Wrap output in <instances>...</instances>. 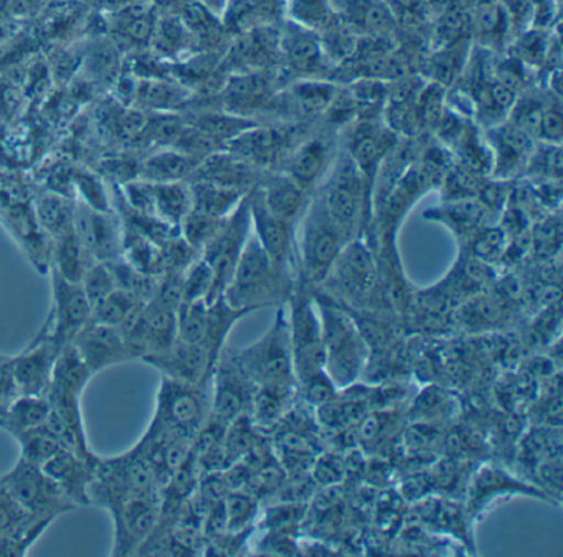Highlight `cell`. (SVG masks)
Wrapping results in <instances>:
<instances>
[{
    "label": "cell",
    "instance_id": "1f68e13d",
    "mask_svg": "<svg viewBox=\"0 0 563 557\" xmlns=\"http://www.w3.org/2000/svg\"><path fill=\"white\" fill-rule=\"evenodd\" d=\"M256 168L229 151L216 152L200 161L189 180L210 181L222 187L250 191L255 183ZM187 180V181H189Z\"/></svg>",
    "mask_w": 563,
    "mask_h": 557
},
{
    "label": "cell",
    "instance_id": "d590c367",
    "mask_svg": "<svg viewBox=\"0 0 563 557\" xmlns=\"http://www.w3.org/2000/svg\"><path fill=\"white\" fill-rule=\"evenodd\" d=\"M200 160L177 151L166 148L151 155L141 164V180L153 181V183H170V181H187L192 177Z\"/></svg>",
    "mask_w": 563,
    "mask_h": 557
},
{
    "label": "cell",
    "instance_id": "816d5d0a",
    "mask_svg": "<svg viewBox=\"0 0 563 557\" xmlns=\"http://www.w3.org/2000/svg\"><path fill=\"white\" fill-rule=\"evenodd\" d=\"M504 315V307L494 297H474L463 307V316L470 325H493Z\"/></svg>",
    "mask_w": 563,
    "mask_h": 557
},
{
    "label": "cell",
    "instance_id": "9f6ffc18",
    "mask_svg": "<svg viewBox=\"0 0 563 557\" xmlns=\"http://www.w3.org/2000/svg\"><path fill=\"white\" fill-rule=\"evenodd\" d=\"M18 386L12 375V358H0V412L4 411L15 398H18Z\"/></svg>",
    "mask_w": 563,
    "mask_h": 557
},
{
    "label": "cell",
    "instance_id": "f35d334b",
    "mask_svg": "<svg viewBox=\"0 0 563 557\" xmlns=\"http://www.w3.org/2000/svg\"><path fill=\"white\" fill-rule=\"evenodd\" d=\"M430 220L441 221L450 226L457 236H473L477 230L483 227L486 218V204L479 203L474 198H460L450 200L446 207L440 210H430L424 213Z\"/></svg>",
    "mask_w": 563,
    "mask_h": 557
},
{
    "label": "cell",
    "instance_id": "83f0119b",
    "mask_svg": "<svg viewBox=\"0 0 563 557\" xmlns=\"http://www.w3.org/2000/svg\"><path fill=\"white\" fill-rule=\"evenodd\" d=\"M256 197L262 201L263 207L286 223L296 226L306 208H308L309 191L299 187L291 177L283 171V174H269L260 181L258 187L253 188Z\"/></svg>",
    "mask_w": 563,
    "mask_h": 557
},
{
    "label": "cell",
    "instance_id": "b9f144b4",
    "mask_svg": "<svg viewBox=\"0 0 563 557\" xmlns=\"http://www.w3.org/2000/svg\"><path fill=\"white\" fill-rule=\"evenodd\" d=\"M286 20L311 30L324 32L339 19L332 0H285Z\"/></svg>",
    "mask_w": 563,
    "mask_h": 557
},
{
    "label": "cell",
    "instance_id": "30bf717a",
    "mask_svg": "<svg viewBox=\"0 0 563 557\" xmlns=\"http://www.w3.org/2000/svg\"><path fill=\"white\" fill-rule=\"evenodd\" d=\"M8 490L27 513L35 516L55 517L67 511L75 510V504L68 500L60 487L42 471L37 465L19 458L15 467L9 474L2 475Z\"/></svg>",
    "mask_w": 563,
    "mask_h": 557
},
{
    "label": "cell",
    "instance_id": "11a10c76",
    "mask_svg": "<svg viewBox=\"0 0 563 557\" xmlns=\"http://www.w3.org/2000/svg\"><path fill=\"white\" fill-rule=\"evenodd\" d=\"M75 185H77V190L81 194L78 201L95 208V210L110 211L107 193H104L103 187L98 183L97 178L90 177V175H77Z\"/></svg>",
    "mask_w": 563,
    "mask_h": 557
},
{
    "label": "cell",
    "instance_id": "ee69618b",
    "mask_svg": "<svg viewBox=\"0 0 563 557\" xmlns=\"http://www.w3.org/2000/svg\"><path fill=\"white\" fill-rule=\"evenodd\" d=\"M144 300L137 299L133 293L117 289L107 299L101 300L98 305L93 307L91 320L103 323V325L121 328L141 309Z\"/></svg>",
    "mask_w": 563,
    "mask_h": 557
},
{
    "label": "cell",
    "instance_id": "9c48e42d",
    "mask_svg": "<svg viewBox=\"0 0 563 557\" xmlns=\"http://www.w3.org/2000/svg\"><path fill=\"white\" fill-rule=\"evenodd\" d=\"M250 234H252V214H250V197L246 194L239 207L222 221L212 239L200 250L213 272L212 290L207 302H213L225 292Z\"/></svg>",
    "mask_w": 563,
    "mask_h": 557
},
{
    "label": "cell",
    "instance_id": "836d02e7",
    "mask_svg": "<svg viewBox=\"0 0 563 557\" xmlns=\"http://www.w3.org/2000/svg\"><path fill=\"white\" fill-rule=\"evenodd\" d=\"M510 26L512 16L499 0L479 3L471 15V33L483 49H499L509 38Z\"/></svg>",
    "mask_w": 563,
    "mask_h": 557
},
{
    "label": "cell",
    "instance_id": "d4e9b609",
    "mask_svg": "<svg viewBox=\"0 0 563 557\" xmlns=\"http://www.w3.org/2000/svg\"><path fill=\"white\" fill-rule=\"evenodd\" d=\"M58 349L51 339L37 335L31 345L12 358V375L19 396H47Z\"/></svg>",
    "mask_w": 563,
    "mask_h": 557
},
{
    "label": "cell",
    "instance_id": "681fc988",
    "mask_svg": "<svg viewBox=\"0 0 563 557\" xmlns=\"http://www.w3.org/2000/svg\"><path fill=\"white\" fill-rule=\"evenodd\" d=\"M506 246V234L497 227L483 226L470 237L471 256L484 260V263H493L500 254L504 253Z\"/></svg>",
    "mask_w": 563,
    "mask_h": 557
},
{
    "label": "cell",
    "instance_id": "7402d4cb",
    "mask_svg": "<svg viewBox=\"0 0 563 557\" xmlns=\"http://www.w3.org/2000/svg\"><path fill=\"white\" fill-rule=\"evenodd\" d=\"M71 346L93 376L110 366L134 361L123 332L118 326L103 325L93 320L77 333Z\"/></svg>",
    "mask_w": 563,
    "mask_h": 557
},
{
    "label": "cell",
    "instance_id": "484cf974",
    "mask_svg": "<svg viewBox=\"0 0 563 557\" xmlns=\"http://www.w3.org/2000/svg\"><path fill=\"white\" fill-rule=\"evenodd\" d=\"M334 160V148L331 142L321 135H314V137L311 135L299 141L289 152L283 164V171L299 187L311 193L312 188L324 181Z\"/></svg>",
    "mask_w": 563,
    "mask_h": 557
},
{
    "label": "cell",
    "instance_id": "f907efd6",
    "mask_svg": "<svg viewBox=\"0 0 563 557\" xmlns=\"http://www.w3.org/2000/svg\"><path fill=\"white\" fill-rule=\"evenodd\" d=\"M526 170L545 177L547 180H552V178L559 180L562 175V148L560 145L540 142V147L537 148L536 145L533 148Z\"/></svg>",
    "mask_w": 563,
    "mask_h": 557
},
{
    "label": "cell",
    "instance_id": "5b68a950",
    "mask_svg": "<svg viewBox=\"0 0 563 557\" xmlns=\"http://www.w3.org/2000/svg\"><path fill=\"white\" fill-rule=\"evenodd\" d=\"M286 277L273 266L255 234H250L222 297L232 309L252 313L282 296Z\"/></svg>",
    "mask_w": 563,
    "mask_h": 557
},
{
    "label": "cell",
    "instance_id": "7dc6e473",
    "mask_svg": "<svg viewBox=\"0 0 563 557\" xmlns=\"http://www.w3.org/2000/svg\"><path fill=\"white\" fill-rule=\"evenodd\" d=\"M545 104L547 101L542 99V96L536 94V92H526L522 98H516V101H514L507 121L522 129L530 137L537 138L540 118H542Z\"/></svg>",
    "mask_w": 563,
    "mask_h": 557
},
{
    "label": "cell",
    "instance_id": "ba28073f",
    "mask_svg": "<svg viewBox=\"0 0 563 557\" xmlns=\"http://www.w3.org/2000/svg\"><path fill=\"white\" fill-rule=\"evenodd\" d=\"M301 234L296 243L299 269L306 282L322 283L344 247L338 227L325 213L321 197L316 194L309 201L301 220Z\"/></svg>",
    "mask_w": 563,
    "mask_h": 557
},
{
    "label": "cell",
    "instance_id": "ab89813d",
    "mask_svg": "<svg viewBox=\"0 0 563 557\" xmlns=\"http://www.w3.org/2000/svg\"><path fill=\"white\" fill-rule=\"evenodd\" d=\"M52 241L54 246L51 250V269L48 270H55L70 282H80L85 270L95 260L88 256L75 231L70 230Z\"/></svg>",
    "mask_w": 563,
    "mask_h": 557
},
{
    "label": "cell",
    "instance_id": "603a6c76",
    "mask_svg": "<svg viewBox=\"0 0 563 557\" xmlns=\"http://www.w3.org/2000/svg\"><path fill=\"white\" fill-rule=\"evenodd\" d=\"M217 359L219 358L203 346L176 339L166 352L144 356L141 361L159 369L167 378L192 382V385H209L212 382Z\"/></svg>",
    "mask_w": 563,
    "mask_h": 557
},
{
    "label": "cell",
    "instance_id": "f546056e",
    "mask_svg": "<svg viewBox=\"0 0 563 557\" xmlns=\"http://www.w3.org/2000/svg\"><path fill=\"white\" fill-rule=\"evenodd\" d=\"M93 461L78 457L77 454L68 450V448H60L41 468L48 478H52L64 490V493L75 504V508L90 506L88 483L91 480Z\"/></svg>",
    "mask_w": 563,
    "mask_h": 557
},
{
    "label": "cell",
    "instance_id": "bcb514c9",
    "mask_svg": "<svg viewBox=\"0 0 563 557\" xmlns=\"http://www.w3.org/2000/svg\"><path fill=\"white\" fill-rule=\"evenodd\" d=\"M80 286L85 296H87L88 302H90L91 309L118 289L110 264L98 263V260L91 263L88 269L85 270Z\"/></svg>",
    "mask_w": 563,
    "mask_h": 557
},
{
    "label": "cell",
    "instance_id": "cb8c5ba5",
    "mask_svg": "<svg viewBox=\"0 0 563 557\" xmlns=\"http://www.w3.org/2000/svg\"><path fill=\"white\" fill-rule=\"evenodd\" d=\"M250 214H252V230L260 246L272 260L276 269L288 276L292 269L296 257V233L292 224L278 220L263 207L255 191L250 190Z\"/></svg>",
    "mask_w": 563,
    "mask_h": 557
},
{
    "label": "cell",
    "instance_id": "7bdbcfd3",
    "mask_svg": "<svg viewBox=\"0 0 563 557\" xmlns=\"http://www.w3.org/2000/svg\"><path fill=\"white\" fill-rule=\"evenodd\" d=\"M189 124L196 125L200 131L206 132L213 141L219 142L223 148L239 137L246 129L258 124L255 119L240 118V115L229 114V112H200L194 115Z\"/></svg>",
    "mask_w": 563,
    "mask_h": 557
},
{
    "label": "cell",
    "instance_id": "2e32d148",
    "mask_svg": "<svg viewBox=\"0 0 563 557\" xmlns=\"http://www.w3.org/2000/svg\"><path fill=\"white\" fill-rule=\"evenodd\" d=\"M114 523L111 556H134L159 523L161 498H134L110 511Z\"/></svg>",
    "mask_w": 563,
    "mask_h": 557
},
{
    "label": "cell",
    "instance_id": "60d3db41",
    "mask_svg": "<svg viewBox=\"0 0 563 557\" xmlns=\"http://www.w3.org/2000/svg\"><path fill=\"white\" fill-rule=\"evenodd\" d=\"M75 201L58 193H44L35 201L34 213L38 226L51 239L74 230Z\"/></svg>",
    "mask_w": 563,
    "mask_h": 557
},
{
    "label": "cell",
    "instance_id": "5bb4252c",
    "mask_svg": "<svg viewBox=\"0 0 563 557\" xmlns=\"http://www.w3.org/2000/svg\"><path fill=\"white\" fill-rule=\"evenodd\" d=\"M296 135L292 125H262L256 124L233 138L225 151L232 152L256 170L273 168L275 165L285 164L289 152L296 147Z\"/></svg>",
    "mask_w": 563,
    "mask_h": 557
},
{
    "label": "cell",
    "instance_id": "9a60e30c",
    "mask_svg": "<svg viewBox=\"0 0 563 557\" xmlns=\"http://www.w3.org/2000/svg\"><path fill=\"white\" fill-rule=\"evenodd\" d=\"M74 231L88 256L98 263H111L121 257L123 223L111 211L95 210L75 201Z\"/></svg>",
    "mask_w": 563,
    "mask_h": 557
},
{
    "label": "cell",
    "instance_id": "e0dca14e",
    "mask_svg": "<svg viewBox=\"0 0 563 557\" xmlns=\"http://www.w3.org/2000/svg\"><path fill=\"white\" fill-rule=\"evenodd\" d=\"M397 145V137L390 129L375 122L374 119H362L355 122L349 134L347 152L355 167L361 171L371 198H374L375 180L380 165Z\"/></svg>",
    "mask_w": 563,
    "mask_h": 557
},
{
    "label": "cell",
    "instance_id": "44dd1931",
    "mask_svg": "<svg viewBox=\"0 0 563 557\" xmlns=\"http://www.w3.org/2000/svg\"><path fill=\"white\" fill-rule=\"evenodd\" d=\"M486 144L490 154V174L499 180H507L519 171H526L536 148V138L506 119L487 129Z\"/></svg>",
    "mask_w": 563,
    "mask_h": 557
},
{
    "label": "cell",
    "instance_id": "6f0895ef",
    "mask_svg": "<svg viewBox=\"0 0 563 557\" xmlns=\"http://www.w3.org/2000/svg\"><path fill=\"white\" fill-rule=\"evenodd\" d=\"M560 246L559 221L547 220L537 227L536 247L543 254H550Z\"/></svg>",
    "mask_w": 563,
    "mask_h": 557
},
{
    "label": "cell",
    "instance_id": "4fadbf2b",
    "mask_svg": "<svg viewBox=\"0 0 563 557\" xmlns=\"http://www.w3.org/2000/svg\"><path fill=\"white\" fill-rule=\"evenodd\" d=\"M256 386L250 381L242 366L236 361L233 352H222L213 366L212 401H210V419L229 425L243 415L245 409L252 405Z\"/></svg>",
    "mask_w": 563,
    "mask_h": 557
},
{
    "label": "cell",
    "instance_id": "3957f363",
    "mask_svg": "<svg viewBox=\"0 0 563 557\" xmlns=\"http://www.w3.org/2000/svg\"><path fill=\"white\" fill-rule=\"evenodd\" d=\"M318 194L345 243L362 236L371 220L372 198L361 171L347 154L335 158Z\"/></svg>",
    "mask_w": 563,
    "mask_h": 557
},
{
    "label": "cell",
    "instance_id": "ffe728a7",
    "mask_svg": "<svg viewBox=\"0 0 563 557\" xmlns=\"http://www.w3.org/2000/svg\"><path fill=\"white\" fill-rule=\"evenodd\" d=\"M275 82L272 69L233 73L222 91L223 111L253 119L256 112L272 108L276 96Z\"/></svg>",
    "mask_w": 563,
    "mask_h": 557
},
{
    "label": "cell",
    "instance_id": "f5cc1de1",
    "mask_svg": "<svg viewBox=\"0 0 563 557\" xmlns=\"http://www.w3.org/2000/svg\"><path fill=\"white\" fill-rule=\"evenodd\" d=\"M256 503L245 493H232L222 506L223 521L229 530H242L255 516Z\"/></svg>",
    "mask_w": 563,
    "mask_h": 557
},
{
    "label": "cell",
    "instance_id": "c3c4849f",
    "mask_svg": "<svg viewBox=\"0 0 563 557\" xmlns=\"http://www.w3.org/2000/svg\"><path fill=\"white\" fill-rule=\"evenodd\" d=\"M213 272L203 257L192 260L183 274V302L207 300L212 290Z\"/></svg>",
    "mask_w": 563,
    "mask_h": 557
},
{
    "label": "cell",
    "instance_id": "7a4b0ae2",
    "mask_svg": "<svg viewBox=\"0 0 563 557\" xmlns=\"http://www.w3.org/2000/svg\"><path fill=\"white\" fill-rule=\"evenodd\" d=\"M324 343V371L335 388L351 386L367 361V345L352 316L328 297H316Z\"/></svg>",
    "mask_w": 563,
    "mask_h": 557
},
{
    "label": "cell",
    "instance_id": "d6a6232c",
    "mask_svg": "<svg viewBox=\"0 0 563 557\" xmlns=\"http://www.w3.org/2000/svg\"><path fill=\"white\" fill-rule=\"evenodd\" d=\"M233 62L239 63V71L272 69L282 62L278 30L265 25L246 30L233 48Z\"/></svg>",
    "mask_w": 563,
    "mask_h": 557
},
{
    "label": "cell",
    "instance_id": "7c38bea8",
    "mask_svg": "<svg viewBox=\"0 0 563 557\" xmlns=\"http://www.w3.org/2000/svg\"><path fill=\"white\" fill-rule=\"evenodd\" d=\"M377 277L378 264L374 250L362 237H355L344 244L324 283H329L349 302H361L374 290Z\"/></svg>",
    "mask_w": 563,
    "mask_h": 557
},
{
    "label": "cell",
    "instance_id": "4316f807",
    "mask_svg": "<svg viewBox=\"0 0 563 557\" xmlns=\"http://www.w3.org/2000/svg\"><path fill=\"white\" fill-rule=\"evenodd\" d=\"M339 20L354 35L364 38H390L397 16L385 0H332Z\"/></svg>",
    "mask_w": 563,
    "mask_h": 557
},
{
    "label": "cell",
    "instance_id": "6da1fadb",
    "mask_svg": "<svg viewBox=\"0 0 563 557\" xmlns=\"http://www.w3.org/2000/svg\"><path fill=\"white\" fill-rule=\"evenodd\" d=\"M159 480L136 447L117 457L97 455L88 483V500L107 511L134 498H161Z\"/></svg>",
    "mask_w": 563,
    "mask_h": 557
},
{
    "label": "cell",
    "instance_id": "8992f818",
    "mask_svg": "<svg viewBox=\"0 0 563 557\" xmlns=\"http://www.w3.org/2000/svg\"><path fill=\"white\" fill-rule=\"evenodd\" d=\"M239 365L256 388H295L289 322L285 310L279 309L275 322L260 342L249 348L233 352Z\"/></svg>",
    "mask_w": 563,
    "mask_h": 557
},
{
    "label": "cell",
    "instance_id": "8d00e7d4",
    "mask_svg": "<svg viewBox=\"0 0 563 557\" xmlns=\"http://www.w3.org/2000/svg\"><path fill=\"white\" fill-rule=\"evenodd\" d=\"M153 216L169 226L180 227L184 218L192 210V193L189 181H170L153 183Z\"/></svg>",
    "mask_w": 563,
    "mask_h": 557
},
{
    "label": "cell",
    "instance_id": "277c9868",
    "mask_svg": "<svg viewBox=\"0 0 563 557\" xmlns=\"http://www.w3.org/2000/svg\"><path fill=\"white\" fill-rule=\"evenodd\" d=\"M210 401V382L192 385L163 376L147 434L194 441L209 421Z\"/></svg>",
    "mask_w": 563,
    "mask_h": 557
},
{
    "label": "cell",
    "instance_id": "74e56055",
    "mask_svg": "<svg viewBox=\"0 0 563 557\" xmlns=\"http://www.w3.org/2000/svg\"><path fill=\"white\" fill-rule=\"evenodd\" d=\"M190 193H192V210L209 216L223 220L229 216L240 201L249 194V191L236 188L222 187L210 181L189 180Z\"/></svg>",
    "mask_w": 563,
    "mask_h": 557
},
{
    "label": "cell",
    "instance_id": "ac0fdd59",
    "mask_svg": "<svg viewBox=\"0 0 563 557\" xmlns=\"http://www.w3.org/2000/svg\"><path fill=\"white\" fill-rule=\"evenodd\" d=\"M52 521L27 513L0 478V556H25Z\"/></svg>",
    "mask_w": 563,
    "mask_h": 557
},
{
    "label": "cell",
    "instance_id": "f6af8a7d",
    "mask_svg": "<svg viewBox=\"0 0 563 557\" xmlns=\"http://www.w3.org/2000/svg\"><path fill=\"white\" fill-rule=\"evenodd\" d=\"M15 438L21 444L22 460L37 465V467H42L60 448H65L45 425L44 427L34 428V431L24 432V434L18 435Z\"/></svg>",
    "mask_w": 563,
    "mask_h": 557
},
{
    "label": "cell",
    "instance_id": "f1b7e54d",
    "mask_svg": "<svg viewBox=\"0 0 563 557\" xmlns=\"http://www.w3.org/2000/svg\"><path fill=\"white\" fill-rule=\"evenodd\" d=\"M506 494H529V497L547 498V494L542 491L510 477L507 471L500 470V468L483 467L471 481L467 510H470V514L477 516L494 500L506 497Z\"/></svg>",
    "mask_w": 563,
    "mask_h": 557
},
{
    "label": "cell",
    "instance_id": "db71d44e",
    "mask_svg": "<svg viewBox=\"0 0 563 557\" xmlns=\"http://www.w3.org/2000/svg\"><path fill=\"white\" fill-rule=\"evenodd\" d=\"M563 135L562 105L556 99H549L540 118L537 138L543 144L560 145Z\"/></svg>",
    "mask_w": 563,
    "mask_h": 557
},
{
    "label": "cell",
    "instance_id": "8fae6325",
    "mask_svg": "<svg viewBox=\"0 0 563 557\" xmlns=\"http://www.w3.org/2000/svg\"><path fill=\"white\" fill-rule=\"evenodd\" d=\"M52 302L51 315L38 335L51 339L58 349L71 345L77 333L91 322L90 302L81 289L80 282H70L60 274L51 270Z\"/></svg>",
    "mask_w": 563,
    "mask_h": 557
},
{
    "label": "cell",
    "instance_id": "52a82bcc",
    "mask_svg": "<svg viewBox=\"0 0 563 557\" xmlns=\"http://www.w3.org/2000/svg\"><path fill=\"white\" fill-rule=\"evenodd\" d=\"M289 338L296 381L305 386L328 378L324 371V343L321 319L314 300L305 290L292 292L289 299Z\"/></svg>",
    "mask_w": 563,
    "mask_h": 557
},
{
    "label": "cell",
    "instance_id": "4dcf8cb0",
    "mask_svg": "<svg viewBox=\"0 0 563 557\" xmlns=\"http://www.w3.org/2000/svg\"><path fill=\"white\" fill-rule=\"evenodd\" d=\"M338 92V86L325 79H298L289 86L285 96L276 92L273 105L278 104L279 109L298 118H316L328 112Z\"/></svg>",
    "mask_w": 563,
    "mask_h": 557
},
{
    "label": "cell",
    "instance_id": "e575fe53",
    "mask_svg": "<svg viewBox=\"0 0 563 557\" xmlns=\"http://www.w3.org/2000/svg\"><path fill=\"white\" fill-rule=\"evenodd\" d=\"M52 405L47 396H18L4 411L0 412V427L14 437L34 428L44 427Z\"/></svg>",
    "mask_w": 563,
    "mask_h": 557
},
{
    "label": "cell",
    "instance_id": "d6986e66",
    "mask_svg": "<svg viewBox=\"0 0 563 557\" xmlns=\"http://www.w3.org/2000/svg\"><path fill=\"white\" fill-rule=\"evenodd\" d=\"M279 56L285 68L299 79L321 78L331 65L318 33L289 20L279 30Z\"/></svg>",
    "mask_w": 563,
    "mask_h": 557
}]
</instances>
